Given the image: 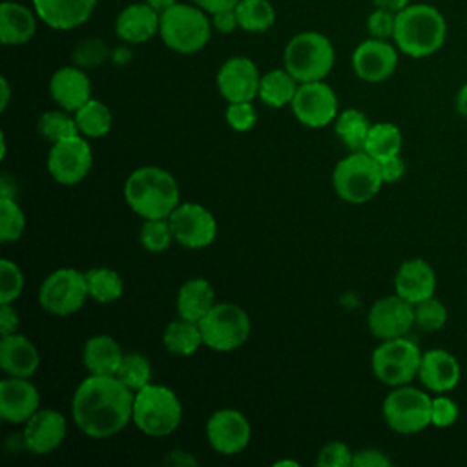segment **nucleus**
<instances>
[{"label": "nucleus", "mask_w": 467, "mask_h": 467, "mask_svg": "<svg viewBox=\"0 0 467 467\" xmlns=\"http://www.w3.org/2000/svg\"><path fill=\"white\" fill-rule=\"evenodd\" d=\"M133 398L135 392L117 376L88 374L71 398L73 421L89 438H111L131 421Z\"/></svg>", "instance_id": "nucleus-1"}, {"label": "nucleus", "mask_w": 467, "mask_h": 467, "mask_svg": "<svg viewBox=\"0 0 467 467\" xmlns=\"http://www.w3.org/2000/svg\"><path fill=\"white\" fill-rule=\"evenodd\" d=\"M175 177L159 166L133 170L124 182V201L142 219H168L181 204Z\"/></svg>", "instance_id": "nucleus-2"}, {"label": "nucleus", "mask_w": 467, "mask_h": 467, "mask_svg": "<svg viewBox=\"0 0 467 467\" xmlns=\"http://www.w3.org/2000/svg\"><path fill=\"white\" fill-rule=\"evenodd\" d=\"M447 36V22L443 15L429 4H412L396 13L394 44L412 57L423 58L436 53Z\"/></svg>", "instance_id": "nucleus-3"}, {"label": "nucleus", "mask_w": 467, "mask_h": 467, "mask_svg": "<svg viewBox=\"0 0 467 467\" xmlns=\"http://www.w3.org/2000/svg\"><path fill=\"white\" fill-rule=\"evenodd\" d=\"M182 420V405L175 390L166 385L148 383L135 392L131 423L146 436L162 438L177 431Z\"/></svg>", "instance_id": "nucleus-4"}, {"label": "nucleus", "mask_w": 467, "mask_h": 467, "mask_svg": "<svg viewBox=\"0 0 467 467\" xmlns=\"http://www.w3.org/2000/svg\"><path fill=\"white\" fill-rule=\"evenodd\" d=\"M159 35L171 51L182 55L197 53L212 36V20L195 4H173L161 13Z\"/></svg>", "instance_id": "nucleus-5"}, {"label": "nucleus", "mask_w": 467, "mask_h": 467, "mask_svg": "<svg viewBox=\"0 0 467 467\" xmlns=\"http://www.w3.org/2000/svg\"><path fill=\"white\" fill-rule=\"evenodd\" d=\"M332 42L317 31H303L292 36L285 47V69L301 84L323 80L334 66Z\"/></svg>", "instance_id": "nucleus-6"}, {"label": "nucleus", "mask_w": 467, "mask_h": 467, "mask_svg": "<svg viewBox=\"0 0 467 467\" xmlns=\"http://www.w3.org/2000/svg\"><path fill=\"white\" fill-rule=\"evenodd\" d=\"M383 177L379 162L365 151H350L332 171V186L339 199L350 204H363L378 195Z\"/></svg>", "instance_id": "nucleus-7"}, {"label": "nucleus", "mask_w": 467, "mask_h": 467, "mask_svg": "<svg viewBox=\"0 0 467 467\" xmlns=\"http://www.w3.org/2000/svg\"><path fill=\"white\" fill-rule=\"evenodd\" d=\"M204 347L215 352H232L244 345L252 332V321L246 310L235 303H215L199 321Z\"/></svg>", "instance_id": "nucleus-8"}, {"label": "nucleus", "mask_w": 467, "mask_h": 467, "mask_svg": "<svg viewBox=\"0 0 467 467\" xmlns=\"http://www.w3.org/2000/svg\"><path fill=\"white\" fill-rule=\"evenodd\" d=\"M421 354L420 347L407 336L383 339L372 350L370 367L376 379L392 389L418 378Z\"/></svg>", "instance_id": "nucleus-9"}, {"label": "nucleus", "mask_w": 467, "mask_h": 467, "mask_svg": "<svg viewBox=\"0 0 467 467\" xmlns=\"http://www.w3.org/2000/svg\"><path fill=\"white\" fill-rule=\"evenodd\" d=\"M431 401L427 390L410 383L392 387L383 400L385 423L400 434H416L431 425Z\"/></svg>", "instance_id": "nucleus-10"}, {"label": "nucleus", "mask_w": 467, "mask_h": 467, "mask_svg": "<svg viewBox=\"0 0 467 467\" xmlns=\"http://www.w3.org/2000/svg\"><path fill=\"white\" fill-rule=\"evenodd\" d=\"M89 297L86 272L77 268L53 270L38 288V305L51 316H71Z\"/></svg>", "instance_id": "nucleus-11"}, {"label": "nucleus", "mask_w": 467, "mask_h": 467, "mask_svg": "<svg viewBox=\"0 0 467 467\" xmlns=\"http://www.w3.org/2000/svg\"><path fill=\"white\" fill-rule=\"evenodd\" d=\"M93 164V151L88 139L75 135L71 139L51 144L47 153L49 175L64 186L78 184L88 177Z\"/></svg>", "instance_id": "nucleus-12"}, {"label": "nucleus", "mask_w": 467, "mask_h": 467, "mask_svg": "<svg viewBox=\"0 0 467 467\" xmlns=\"http://www.w3.org/2000/svg\"><path fill=\"white\" fill-rule=\"evenodd\" d=\"M173 239L190 250H201L213 243L217 221L213 213L199 202H181L168 217Z\"/></svg>", "instance_id": "nucleus-13"}, {"label": "nucleus", "mask_w": 467, "mask_h": 467, "mask_svg": "<svg viewBox=\"0 0 467 467\" xmlns=\"http://www.w3.org/2000/svg\"><path fill=\"white\" fill-rule=\"evenodd\" d=\"M294 117L308 128H323L337 117V97L323 80L301 82L292 100Z\"/></svg>", "instance_id": "nucleus-14"}, {"label": "nucleus", "mask_w": 467, "mask_h": 467, "mask_svg": "<svg viewBox=\"0 0 467 467\" xmlns=\"http://www.w3.org/2000/svg\"><path fill=\"white\" fill-rule=\"evenodd\" d=\"M252 438L248 418L237 409H219L206 421V440L210 447L223 454L234 456L243 452Z\"/></svg>", "instance_id": "nucleus-15"}, {"label": "nucleus", "mask_w": 467, "mask_h": 467, "mask_svg": "<svg viewBox=\"0 0 467 467\" xmlns=\"http://www.w3.org/2000/svg\"><path fill=\"white\" fill-rule=\"evenodd\" d=\"M367 325L370 334L383 341L407 336L414 327V305L400 297L396 292L372 303Z\"/></svg>", "instance_id": "nucleus-16"}, {"label": "nucleus", "mask_w": 467, "mask_h": 467, "mask_svg": "<svg viewBox=\"0 0 467 467\" xmlns=\"http://www.w3.org/2000/svg\"><path fill=\"white\" fill-rule=\"evenodd\" d=\"M67 434V421L55 409H38L22 431V445L35 456H46L57 451Z\"/></svg>", "instance_id": "nucleus-17"}, {"label": "nucleus", "mask_w": 467, "mask_h": 467, "mask_svg": "<svg viewBox=\"0 0 467 467\" xmlns=\"http://www.w3.org/2000/svg\"><path fill=\"white\" fill-rule=\"evenodd\" d=\"M215 80L226 102H252L259 93L261 75L250 58L232 57L219 67Z\"/></svg>", "instance_id": "nucleus-18"}, {"label": "nucleus", "mask_w": 467, "mask_h": 467, "mask_svg": "<svg viewBox=\"0 0 467 467\" xmlns=\"http://www.w3.org/2000/svg\"><path fill=\"white\" fill-rule=\"evenodd\" d=\"M398 66V51L381 38L363 40L352 53V69L365 82L387 80Z\"/></svg>", "instance_id": "nucleus-19"}, {"label": "nucleus", "mask_w": 467, "mask_h": 467, "mask_svg": "<svg viewBox=\"0 0 467 467\" xmlns=\"http://www.w3.org/2000/svg\"><path fill=\"white\" fill-rule=\"evenodd\" d=\"M418 379L425 390L447 394L454 390L462 379V367L454 354L445 348H431L421 354Z\"/></svg>", "instance_id": "nucleus-20"}, {"label": "nucleus", "mask_w": 467, "mask_h": 467, "mask_svg": "<svg viewBox=\"0 0 467 467\" xmlns=\"http://www.w3.org/2000/svg\"><path fill=\"white\" fill-rule=\"evenodd\" d=\"M40 409L38 389L29 378L7 376L0 381V416L7 423H26Z\"/></svg>", "instance_id": "nucleus-21"}, {"label": "nucleus", "mask_w": 467, "mask_h": 467, "mask_svg": "<svg viewBox=\"0 0 467 467\" xmlns=\"http://www.w3.org/2000/svg\"><path fill=\"white\" fill-rule=\"evenodd\" d=\"M49 95L58 108L75 113L91 99V80L78 66H64L49 78Z\"/></svg>", "instance_id": "nucleus-22"}, {"label": "nucleus", "mask_w": 467, "mask_h": 467, "mask_svg": "<svg viewBox=\"0 0 467 467\" xmlns=\"http://www.w3.org/2000/svg\"><path fill=\"white\" fill-rule=\"evenodd\" d=\"M436 290V272L421 257H410L403 261L394 275V292L405 301L416 305Z\"/></svg>", "instance_id": "nucleus-23"}, {"label": "nucleus", "mask_w": 467, "mask_h": 467, "mask_svg": "<svg viewBox=\"0 0 467 467\" xmlns=\"http://www.w3.org/2000/svg\"><path fill=\"white\" fill-rule=\"evenodd\" d=\"M38 18L51 29L67 31L82 26L93 15L97 0H31Z\"/></svg>", "instance_id": "nucleus-24"}, {"label": "nucleus", "mask_w": 467, "mask_h": 467, "mask_svg": "<svg viewBox=\"0 0 467 467\" xmlns=\"http://www.w3.org/2000/svg\"><path fill=\"white\" fill-rule=\"evenodd\" d=\"M159 26L161 13L146 2H139L126 5L119 13L115 20V33L128 44H142L159 33Z\"/></svg>", "instance_id": "nucleus-25"}, {"label": "nucleus", "mask_w": 467, "mask_h": 467, "mask_svg": "<svg viewBox=\"0 0 467 467\" xmlns=\"http://www.w3.org/2000/svg\"><path fill=\"white\" fill-rule=\"evenodd\" d=\"M38 365V350L24 334L15 332L0 337V368L7 376L31 378Z\"/></svg>", "instance_id": "nucleus-26"}, {"label": "nucleus", "mask_w": 467, "mask_h": 467, "mask_svg": "<svg viewBox=\"0 0 467 467\" xmlns=\"http://www.w3.org/2000/svg\"><path fill=\"white\" fill-rule=\"evenodd\" d=\"M124 352L108 334L91 336L82 348V365L93 376H117Z\"/></svg>", "instance_id": "nucleus-27"}, {"label": "nucleus", "mask_w": 467, "mask_h": 467, "mask_svg": "<svg viewBox=\"0 0 467 467\" xmlns=\"http://www.w3.org/2000/svg\"><path fill=\"white\" fill-rule=\"evenodd\" d=\"M36 13L16 2L0 4V40L5 46H20L36 31Z\"/></svg>", "instance_id": "nucleus-28"}, {"label": "nucleus", "mask_w": 467, "mask_h": 467, "mask_svg": "<svg viewBox=\"0 0 467 467\" xmlns=\"http://www.w3.org/2000/svg\"><path fill=\"white\" fill-rule=\"evenodd\" d=\"M215 305V292L204 277H192L177 292L175 306L182 319L199 323Z\"/></svg>", "instance_id": "nucleus-29"}, {"label": "nucleus", "mask_w": 467, "mask_h": 467, "mask_svg": "<svg viewBox=\"0 0 467 467\" xmlns=\"http://www.w3.org/2000/svg\"><path fill=\"white\" fill-rule=\"evenodd\" d=\"M162 343L166 350L175 356H192L201 348V345H204L199 323L182 317L166 325L162 332Z\"/></svg>", "instance_id": "nucleus-30"}, {"label": "nucleus", "mask_w": 467, "mask_h": 467, "mask_svg": "<svg viewBox=\"0 0 467 467\" xmlns=\"http://www.w3.org/2000/svg\"><path fill=\"white\" fill-rule=\"evenodd\" d=\"M297 86L299 82L285 67L270 69L265 75H261L257 97L263 100V104L270 108H283L292 104Z\"/></svg>", "instance_id": "nucleus-31"}, {"label": "nucleus", "mask_w": 467, "mask_h": 467, "mask_svg": "<svg viewBox=\"0 0 467 467\" xmlns=\"http://www.w3.org/2000/svg\"><path fill=\"white\" fill-rule=\"evenodd\" d=\"M401 146H403L401 130L392 122H378L370 126L368 135L365 139L363 151L379 162L389 157L400 155Z\"/></svg>", "instance_id": "nucleus-32"}, {"label": "nucleus", "mask_w": 467, "mask_h": 467, "mask_svg": "<svg viewBox=\"0 0 467 467\" xmlns=\"http://www.w3.org/2000/svg\"><path fill=\"white\" fill-rule=\"evenodd\" d=\"M73 115L77 120L78 133L86 139H100V137L108 135L111 130V124H113L109 108L97 99H89Z\"/></svg>", "instance_id": "nucleus-33"}, {"label": "nucleus", "mask_w": 467, "mask_h": 467, "mask_svg": "<svg viewBox=\"0 0 467 467\" xmlns=\"http://www.w3.org/2000/svg\"><path fill=\"white\" fill-rule=\"evenodd\" d=\"M89 297L100 305L117 301L124 292V283L119 272L106 266H95L86 272Z\"/></svg>", "instance_id": "nucleus-34"}, {"label": "nucleus", "mask_w": 467, "mask_h": 467, "mask_svg": "<svg viewBox=\"0 0 467 467\" xmlns=\"http://www.w3.org/2000/svg\"><path fill=\"white\" fill-rule=\"evenodd\" d=\"M370 126L372 124L368 122V119L363 111L350 108V109L337 113L334 130H336V135L343 140V144L350 151H363L365 139L368 135Z\"/></svg>", "instance_id": "nucleus-35"}, {"label": "nucleus", "mask_w": 467, "mask_h": 467, "mask_svg": "<svg viewBox=\"0 0 467 467\" xmlns=\"http://www.w3.org/2000/svg\"><path fill=\"white\" fill-rule=\"evenodd\" d=\"M235 15L239 27L248 33H263L275 22V9L268 0H239Z\"/></svg>", "instance_id": "nucleus-36"}, {"label": "nucleus", "mask_w": 467, "mask_h": 467, "mask_svg": "<svg viewBox=\"0 0 467 467\" xmlns=\"http://www.w3.org/2000/svg\"><path fill=\"white\" fill-rule=\"evenodd\" d=\"M36 131L44 139H47L51 144L71 139L75 135H80L78 128H77L75 115L62 108L42 113L36 120Z\"/></svg>", "instance_id": "nucleus-37"}, {"label": "nucleus", "mask_w": 467, "mask_h": 467, "mask_svg": "<svg viewBox=\"0 0 467 467\" xmlns=\"http://www.w3.org/2000/svg\"><path fill=\"white\" fill-rule=\"evenodd\" d=\"M151 363L140 352H124L122 363L119 367L117 378L133 392L140 390L148 383H151Z\"/></svg>", "instance_id": "nucleus-38"}, {"label": "nucleus", "mask_w": 467, "mask_h": 467, "mask_svg": "<svg viewBox=\"0 0 467 467\" xmlns=\"http://www.w3.org/2000/svg\"><path fill=\"white\" fill-rule=\"evenodd\" d=\"M139 241L146 252L161 254L170 248L173 232L168 219H144L139 234Z\"/></svg>", "instance_id": "nucleus-39"}, {"label": "nucleus", "mask_w": 467, "mask_h": 467, "mask_svg": "<svg viewBox=\"0 0 467 467\" xmlns=\"http://www.w3.org/2000/svg\"><path fill=\"white\" fill-rule=\"evenodd\" d=\"M26 230V215L11 197H0V241L15 243Z\"/></svg>", "instance_id": "nucleus-40"}, {"label": "nucleus", "mask_w": 467, "mask_h": 467, "mask_svg": "<svg viewBox=\"0 0 467 467\" xmlns=\"http://www.w3.org/2000/svg\"><path fill=\"white\" fill-rule=\"evenodd\" d=\"M447 317V306L434 296L414 305V327L423 332H436L443 328Z\"/></svg>", "instance_id": "nucleus-41"}, {"label": "nucleus", "mask_w": 467, "mask_h": 467, "mask_svg": "<svg viewBox=\"0 0 467 467\" xmlns=\"http://www.w3.org/2000/svg\"><path fill=\"white\" fill-rule=\"evenodd\" d=\"M109 57H111V49L108 47V44L102 38H97V36L80 40L71 53L73 64L82 69L97 67L102 62H106Z\"/></svg>", "instance_id": "nucleus-42"}, {"label": "nucleus", "mask_w": 467, "mask_h": 467, "mask_svg": "<svg viewBox=\"0 0 467 467\" xmlns=\"http://www.w3.org/2000/svg\"><path fill=\"white\" fill-rule=\"evenodd\" d=\"M24 290V274L20 266L4 257L0 259V303H13Z\"/></svg>", "instance_id": "nucleus-43"}, {"label": "nucleus", "mask_w": 467, "mask_h": 467, "mask_svg": "<svg viewBox=\"0 0 467 467\" xmlns=\"http://www.w3.org/2000/svg\"><path fill=\"white\" fill-rule=\"evenodd\" d=\"M460 418V405L447 394H436L431 401V425L436 429H449Z\"/></svg>", "instance_id": "nucleus-44"}, {"label": "nucleus", "mask_w": 467, "mask_h": 467, "mask_svg": "<svg viewBox=\"0 0 467 467\" xmlns=\"http://www.w3.org/2000/svg\"><path fill=\"white\" fill-rule=\"evenodd\" d=\"M226 124L239 133L250 131L257 122V111L252 102H228L224 111Z\"/></svg>", "instance_id": "nucleus-45"}, {"label": "nucleus", "mask_w": 467, "mask_h": 467, "mask_svg": "<svg viewBox=\"0 0 467 467\" xmlns=\"http://www.w3.org/2000/svg\"><path fill=\"white\" fill-rule=\"evenodd\" d=\"M354 452L343 441L325 443L316 458L317 467H350Z\"/></svg>", "instance_id": "nucleus-46"}, {"label": "nucleus", "mask_w": 467, "mask_h": 467, "mask_svg": "<svg viewBox=\"0 0 467 467\" xmlns=\"http://www.w3.org/2000/svg\"><path fill=\"white\" fill-rule=\"evenodd\" d=\"M394 27H396V13L389 9L376 7L367 18V29L374 38L387 40L394 36Z\"/></svg>", "instance_id": "nucleus-47"}, {"label": "nucleus", "mask_w": 467, "mask_h": 467, "mask_svg": "<svg viewBox=\"0 0 467 467\" xmlns=\"http://www.w3.org/2000/svg\"><path fill=\"white\" fill-rule=\"evenodd\" d=\"M390 458L374 447L359 449L352 456V467H390Z\"/></svg>", "instance_id": "nucleus-48"}, {"label": "nucleus", "mask_w": 467, "mask_h": 467, "mask_svg": "<svg viewBox=\"0 0 467 467\" xmlns=\"http://www.w3.org/2000/svg\"><path fill=\"white\" fill-rule=\"evenodd\" d=\"M379 170H381L383 182H387V184L398 182L405 175V162H403L401 155H394L385 161H379Z\"/></svg>", "instance_id": "nucleus-49"}, {"label": "nucleus", "mask_w": 467, "mask_h": 467, "mask_svg": "<svg viewBox=\"0 0 467 467\" xmlns=\"http://www.w3.org/2000/svg\"><path fill=\"white\" fill-rule=\"evenodd\" d=\"M20 325V316L15 310L13 303H0V334H15Z\"/></svg>", "instance_id": "nucleus-50"}, {"label": "nucleus", "mask_w": 467, "mask_h": 467, "mask_svg": "<svg viewBox=\"0 0 467 467\" xmlns=\"http://www.w3.org/2000/svg\"><path fill=\"white\" fill-rule=\"evenodd\" d=\"M212 27L217 29L219 33H232L235 27H239V22H237V15H235V7L234 9H224V11H219V13H213L212 15Z\"/></svg>", "instance_id": "nucleus-51"}, {"label": "nucleus", "mask_w": 467, "mask_h": 467, "mask_svg": "<svg viewBox=\"0 0 467 467\" xmlns=\"http://www.w3.org/2000/svg\"><path fill=\"white\" fill-rule=\"evenodd\" d=\"M192 2L210 15L224 9H234L239 4V0H192Z\"/></svg>", "instance_id": "nucleus-52"}, {"label": "nucleus", "mask_w": 467, "mask_h": 467, "mask_svg": "<svg viewBox=\"0 0 467 467\" xmlns=\"http://www.w3.org/2000/svg\"><path fill=\"white\" fill-rule=\"evenodd\" d=\"M166 462L171 465H195V458L192 454H186L184 451H171L166 456Z\"/></svg>", "instance_id": "nucleus-53"}, {"label": "nucleus", "mask_w": 467, "mask_h": 467, "mask_svg": "<svg viewBox=\"0 0 467 467\" xmlns=\"http://www.w3.org/2000/svg\"><path fill=\"white\" fill-rule=\"evenodd\" d=\"M376 7L381 9H389L392 13H400L401 9H405L409 5V0H372Z\"/></svg>", "instance_id": "nucleus-54"}, {"label": "nucleus", "mask_w": 467, "mask_h": 467, "mask_svg": "<svg viewBox=\"0 0 467 467\" xmlns=\"http://www.w3.org/2000/svg\"><path fill=\"white\" fill-rule=\"evenodd\" d=\"M456 113L467 119V82L456 93Z\"/></svg>", "instance_id": "nucleus-55"}, {"label": "nucleus", "mask_w": 467, "mask_h": 467, "mask_svg": "<svg viewBox=\"0 0 467 467\" xmlns=\"http://www.w3.org/2000/svg\"><path fill=\"white\" fill-rule=\"evenodd\" d=\"M9 175H4L2 177V181H0V197H11V199H15V195H16V184H15V181L9 184Z\"/></svg>", "instance_id": "nucleus-56"}, {"label": "nucleus", "mask_w": 467, "mask_h": 467, "mask_svg": "<svg viewBox=\"0 0 467 467\" xmlns=\"http://www.w3.org/2000/svg\"><path fill=\"white\" fill-rule=\"evenodd\" d=\"M0 91H2V97H0V111H5L7 104H9V99H11V88H9V82L5 77L0 78Z\"/></svg>", "instance_id": "nucleus-57"}, {"label": "nucleus", "mask_w": 467, "mask_h": 467, "mask_svg": "<svg viewBox=\"0 0 467 467\" xmlns=\"http://www.w3.org/2000/svg\"><path fill=\"white\" fill-rule=\"evenodd\" d=\"M146 4H150L157 13H164L166 9H170L173 4H177V0H144Z\"/></svg>", "instance_id": "nucleus-58"}, {"label": "nucleus", "mask_w": 467, "mask_h": 467, "mask_svg": "<svg viewBox=\"0 0 467 467\" xmlns=\"http://www.w3.org/2000/svg\"><path fill=\"white\" fill-rule=\"evenodd\" d=\"M111 57H113V60H115L117 64H124V62H128V60L131 58V55H130L128 49H124V47H119V49L111 51Z\"/></svg>", "instance_id": "nucleus-59"}, {"label": "nucleus", "mask_w": 467, "mask_h": 467, "mask_svg": "<svg viewBox=\"0 0 467 467\" xmlns=\"http://www.w3.org/2000/svg\"><path fill=\"white\" fill-rule=\"evenodd\" d=\"M274 465H275V467H281V465H292V467H297L299 463H297V462H294V460H277Z\"/></svg>", "instance_id": "nucleus-60"}]
</instances>
